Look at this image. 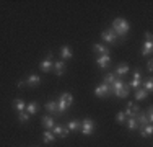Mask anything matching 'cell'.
<instances>
[{
  "mask_svg": "<svg viewBox=\"0 0 153 147\" xmlns=\"http://www.w3.org/2000/svg\"><path fill=\"white\" fill-rule=\"evenodd\" d=\"M126 115H124V111H119L117 115H116V121H117V124H126Z\"/></svg>",
  "mask_w": 153,
  "mask_h": 147,
  "instance_id": "cell-30",
  "label": "cell"
},
{
  "mask_svg": "<svg viewBox=\"0 0 153 147\" xmlns=\"http://www.w3.org/2000/svg\"><path fill=\"white\" fill-rule=\"evenodd\" d=\"M147 97H148V92H145L143 87H140V88H137V90H135V100H137V101L145 100Z\"/></svg>",
  "mask_w": 153,
  "mask_h": 147,
  "instance_id": "cell-25",
  "label": "cell"
},
{
  "mask_svg": "<svg viewBox=\"0 0 153 147\" xmlns=\"http://www.w3.org/2000/svg\"><path fill=\"white\" fill-rule=\"evenodd\" d=\"M25 111H26L30 116L36 115V113H38V103H36V101H30V103H26V110H25Z\"/></svg>",
  "mask_w": 153,
  "mask_h": 147,
  "instance_id": "cell-22",
  "label": "cell"
},
{
  "mask_svg": "<svg viewBox=\"0 0 153 147\" xmlns=\"http://www.w3.org/2000/svg\"><path fill=\"white\" fill-rule=\"evenodd\" d=\"M142 87H143L145 92L150 93V92L153 90V79H152V77H148L147 80H142Z\"/></svg>",
  "mask_w": 153,
  "mask_h": 147,
  "instance_id": "cell-26",
  "label": "cell"
},
{
  "mask_svg": "<svg viewBox=\"0 0 153 147\" xmlns=\"http://www.w3.org/2000/svg\"><path fill=\"white\" fill-rule=\"evenodd\" d=\"M142 72H140V69H135L134 70V75H132V80H130L127 85H129V88H134V90H137V88H140L142 87Z\"/></svg>",
  "mask_w": 153,
  "mask_h": 147,
  "instance_id": "cell-5",
  "label": "cell"
},
{
  "mask_svg": "<svg viewBox=\"0 0 153 147\" xmlns=\"http://www.w3.org/2000/svg\"><path fill=\"white\" fill-rule=\"evenodd\" d=\"M126 110H127V111H130L135 118H137L138 113H140V106H138L137 103H134V101H129V103H127V108H126Z\"/></svg>",
  "mask_w": 153,
  "mask_h": 147,
  "instance_id": "cell-21",
  "label": "cell"
},
{
  "mask_svg": "<svg viewBox=\"0 0 153 147\" xmlns=\"http://www.w3.org/2000/svg\"><path fill=\"white\" fill-rule=\"evenodd\" d=\"M152 132H153V126H152V124H145V126H140V136H142L143 139L150 137Z\"/></svg>",
  "mask_w": 153,
  "mask_h": 147,
  "instance_id": "cell-20",
  "label": "cell"
},
{
  "mask_svg": "<svg viewBox=\"0 0 153 147\" xmlns=\"http://www.w3.org/2000/svg\"><path fill=\"white\" fill-rule=\"evenodd\" d=\"M109 87H111V95H116V97H119V98H127L130 93L129 85H127L122 79H116Z\"/></svg>",
  "mask_w": 153,
  "mask_h": 147,
  "instance_id": "cell-2",
  "label": "cell"
},
{
  "mask_svg": "<svg viewBox=\"0 0 153 147\" xmlns=\"http://www.w3.org/2000/svg\"><path fill=\"white\" fill-rule=\"evenodd\" d=\"M129 72H130V67L126 64V62H122V64H119L117 67H116V70H114V75H117L119 79H121V77L127 75Z\"/></svg>",
  "mask_w": 153,
  "mask_h": 147,
  "instance_id": "cell-10",
  "label": "cell"
},
{
  "mask_svg": "<svg viewBox=\"0 0 153 147\" xmlns=\"http://www.w3.org/2000/svg\"><path fill=\"white\" fill-rule=\"evenodd\" d=\"M94 95L98 98H108L111 95V87L106 85V83H101V85H98L94 88Z\"/></svg>",
  "mask_w": 153,
  "mask_h": 147,
  "instance_id": "cell-6",
  "label": "cell"
},
{
  "mask_svg": "<svg viewBox=\"0 0 153 147\" xmlns=\"http://www.w3.org/2000/svg\"><path fill=\"white\" fill-rule=\"evenodd\" d=\"M68 131L65 126H60V124H56V126L52 128V134L56 136V137H60V139H65V137H68Z\"/></svg>",
  "mask_w": 153,
  "mask_h": 147,
  "instance_id": "cell-8",
  "label": "cell"
},
{
  "mask_svg": "<svg viewBox=\"0 0 153 147\" xmlns=\"http://www.w3.org/2000/svg\"><path fill=\"white\" fill-rule=\"evenodd\" d=\"M65 62L64 61H57V62H54V65H52V70H54V74H56V75H64L65 74Z\"/></svg>",
  "mask_w": 153,
  "mask_h": 147,
  "instance_id": "cell-12",
  "label": "cell"
},
{
  "mask_svg": "<svg viewBox=\"0 0 153 147\" xmlns=\"http://www.w3.org/2000/svg\"><path fill=\"white\" fill-rule=\"evenodd\" d=\"M147 69H148V72H152V70H153V62H152V59L147 62Z\"/></svg>",
  "mask_w": 153,
  "mask_h": 147,
  "instance_id": "cell-32",
  "label": "cell"
},
{
  "mask_svg": "<svg viewBox=\"0 0 153 147\" xmlns=\"http://www.w3.org/2000/svg\"><path fill=\"white\" fill-rule=\"evenodd\" d=\"M23 85H25V80H18L16 87H20V88H21V87H23Z\"/></svg>",
  "mask_w": 153,
  "mask_h": 147,
  "instance_id": "cell-34",
  "label": "cell"
},
{
  "mask_svg": "<svg viewBox=\"0 0 153 147\" xmlns=\"http://www.w3.org/2000/svg\"><path fill=\"white\" fill-rule=\"evenodd\" d=\"M52 65H54V62H52V52H49L46 56L44 61H41V64H39V69H41L42 72H49L51 69H52Z\"/></svg>",
  "mask_w": 153,
  "mask_h": 147,
  "instance_id": "cell-9",
  "label": "cell"
},
{
  "mask_svg": "<svg viewBox=\"0 0 153 147\" xmlns=\"http://www.w3.org/2000/svg\"><path fill=\"white\" fill-rule=\"evenodd\" d=\"M101 38H103L104 43H109V44H116V41H117V36H116V33L112 31L111 28L104 29V31L101 33Z\"/></svg>",
  "mask_w": 153,
  "mask_h": 147,
  "instance_id": "cell-7",
  "label": "cell"
},
{
  "mask_svg": "<svg viewBox=\"0 0 153 147\" xmlns=\"http://www.w3.org/2000/svg\"><path fill=\"white\" fill-rule=\"evenodd\" d=\"M152 38H153V34H152L150 31H147V33H145V39H147V41H152Z\"/></svg>",
  "mask_w": 153,
  "mask_h": 147,
  "instance_id": "cell-33",
  "label": "cell"
},
{
  "mask_svg": "<svg viewBox=\"0 0 153 147\" xmlns=\"http://www.w3.org/2000/svg\"><path fill=\"white\" fill-rule=\"evenodd\" d=\"M80 126H82V123H80V121L70 119V121H68V124H67V129H68V131H78Z\"/></svg>",
  "mask_w": 153,
  "mask_h": 147,
  "instance_id": "cell-27",
  "label": "cell"
},
{
  "mask_svg": "<svg viewBox=\"0 0 153 147\" xmlns=\"http://www.w3.org/2000/svg\"><path fill=\"white\" fill-rule=\"evenodd\" d=\"M94 128H96V124H94L93 119H90V118H85V119L82 121V126H80V131H82L83 136H91L94 132Z\"/></svg>",
  "mask_w": 153,
  "mask_h": 147,
  "instance_id": "cell-4",
  "label": "cell"
},
{
  "mask_svg": "<svg viewBox=\"0 0 153 147\" xmlns=\"http://www.w3.org/2000/svg\"><path fill=\"white\" fill-rule=\"evenodd\" d=\"M126 124H127V128H129V131H135V129H138V128H140L135 118H127V119H126Z\"/></svg>",
  "mask_w": 153,
  "mask_h": 147,
  "instance_id": "cell-24",
  "label": "cell"
},
{
  "mask_svg": "<svg viewBox=\"0 0 153 147\" xmlns=\"http://www.w3.org/2000/svg\"><path fill=\"white\" fill-rule=\"evenodd\" d=\"M42 141H44V144H52L56 141V136L52 134V131H46L42 132Z\"/></svg>",
  "mask_w": 153,
  "mask_h": 147,
  "instance_id": "cell-23",
  "label": "cell"
},
{
  "mask_svg": "<svg viewBox=\"0 0 153 147\" xmlns=\"http://www.w3.org/2000/svg\"><path fill=\"white\" fill-rule=\"evenodd\" d=\"M18 121H20V123H28V121H30V115H28L26 111L18 113Z\"/></svg>",
  "mask_w": 153,
  "mask_h": 147,
  "instance_id": "cell-29",
  "label": "cell"
},
{
  "mask_svg": "<svg viewBox=\"0 0 153 147\" xmlns=\"http://www.w3.org/2000/svg\"><path fill=\"white\" fill-rule=\"evenodd\" d=\"M111 29L116 33L117 39H126L127 34H129V31H130V23L126 18H116V20L112 21Z\"/></svg>",
  "mask_w": 153,
  "mask_h": 147,
  "instance_id": "cell-1",
  "label": "cell"
},
{
  "mask_svg": "<svg viewBox=\"0 0 153 147\" xmlns=\"http://www.w3.org/2000/svg\"><path fill=\"white\" fill-rule=\"evenodd\" d=\"M41 82H42L41 77L36 75V74H31V75L25 80V83H26L28 87H38V85H41Z\"/></svg>",
  "mask_w": 153,
  "mask_h": 147,
  "instance_id": "cell-11",
  "label": "cell"
},
{
  "mask_svg": "<svg viewBox=\"0 0 153 147\" xmlns=\"http://www.w3.org/2000/svg\"><path fill=\"white\" fill-rule=\"evenodd\" d=\"M152 51H153V41H147V39H145L143 46H142V51H140L142 56H150Z\"/></svg>",
  "mask_w": 153,
  "mask_h": 147,
  "instance_id": "cell-17",
  "label": "cell"
},
{
  "mask_svg": "<svg viewBox=\"0 0 153 147\" xmlns=\"http://www.w3.org/2000/svg\"><path fill=\"white\" fill-rule=\"evenodd\" d=\"M96 64L100 69H108L111 64V56H100L96 59Z\"/></svg>",
  "mask_w": 153,
  "mask_h": 147,
  "instance_id": "cell-15",
  "label": "cell"
},
{
  "mask_svg": "<svg viewBox=\"0 0 153 147\" xmlns=\"http://www.w3.org/2000/svg\"><path fill=\"white\" fill-rule=\"evenodd\" d=\"M12 106H13V110H16L18 113H21V111H25V110H26V103L21 100V98H16V100H13Z\"/></svg>",
  "mask_w": 153,
  "mask_h": 147,
  "instance_id": "cell-19",
  "label": "cell"
},
{
  "mask_svg": "<svg viewBox=\"0 0 153 147\" xmlns=\"http://www.w3.org/2000/svg\"><path fill=\"white\" fill-rule=\"evenodd\" d=\"M114 80H116V75H114V74H106V75L103 77V83H106V85H111Z\"/></svg>",
  "mask_w": 153,
  "mask_h": 147,
  "instance_id": "cell-28",
  "label": "cell"
},
{
  "mask_svg": "<svg viewBox=\"0 0 153 147\" xmlns=\"http://www.w3.org/2000/svg\"><path fill=\"white\" fill-rule=\"evenodd\" d=\"M74 103V97H72V93H68V92H64V93L59 97V100H57V110H59V115L62 116L65 111L68 110V106Z\"/></svg>",
  "mask_w": 153,
  "mask_h": 147,
  "instance_id": "cell-3",
  "label": "cell"
},
{
  "mask_svg": "<svg viewBox=\"0 0 153 147\" xmlns=\"http://www.w3.org/2000/svg\"><path fill=\"white\" fill-rule=\"evenodd\" d=\"M93 51L96 54H100V56H109V47L103 46V44H100V43L93 44Z\"/></svg>",
  "mask_w": 153,
  "mask_h": 147,
  "instance_id": "cell-16",
  "label": "cell"
},
{
  "mask_svg": "<svg viewBox=\"0 0 153 147\" xmlns=\"http://www.w3.org/2000/svg\"><path fill=\"white\" fill-rule=\"evenodd\" d=\"M145 115H147V118H148V121H153V110H152V106H148V110H147V113H145Z\"/></svg>",
  "mask_w": 153,
  "mask_h": 147,
  "instance_id": "cell-31",
  "label": "cell"
},
{
  "mask_svg": "<svg viewBox=\"0 0 153 147\" xmlns=\"http://www.w3.org/2000/svg\"><path fill=\"white\" fill-rule=\"evenodd\" d=\"M41 123H42V126H44L47 131H52V128L56 126V119H54V116H42Z\"/></svg>",
  "mask_w": 153,
  "mask_h": 147,
  "instance_id": "cell-14",
  "label": "cell"
},
{
  "mask_svg": "<svg viewBox=\"0 0 153 147\" xmlns=\"http://www.w3.org/2000/svg\"><path fill=\"white\" fill-rule=\"evenodd\" d=\"M60 57L64 59V61H67V59H72V57H74V52H72L70 46H62V47H60Z\"/></svg>",
  "mask_w": 153,
  "mask_h": 147,
  "instance_id": "cell-18",
  "label": "cell"
},
{
  "mask_svg": "<svg viewBox=\"0 0 153 147\" xmlns=\"http://www.w3.org/2000/svg\"><path fill=\"white\" fill-rule=\"evenodd\" d=\"M44 108H46V111L47 113H51L52 116H60L59 115V110H57V101H47L46 105H44Z\"/></svg>",
  "mask_w": 153,
  "mask_h": 147,
  "instance_id": "cell-13",
  "label": "cell"
}]
</instances>
